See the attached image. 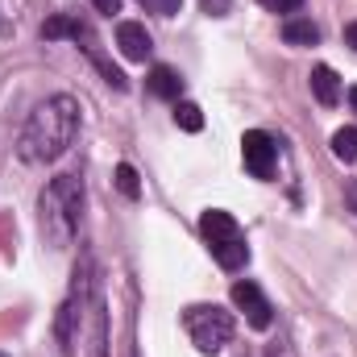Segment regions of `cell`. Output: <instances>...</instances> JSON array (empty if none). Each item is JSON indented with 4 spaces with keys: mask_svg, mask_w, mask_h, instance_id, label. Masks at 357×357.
Returning a JSON list of instances; mask_svg holds the SVG:
<instances>
[{
    "mask_svg": "<svg viewBox=\"0 0 357 357\" xmlns=\"http://www.w3.org/2000/svg\"><path fill=\"white\" fill-rule=\"evenodd\" d=\"M75 133H79V100L75 96H50L29 112L17 150L25 162H54L71 150Z\"/></svg>",
    "mask_w": 357,
    "mask_h": 357,
    "instance_id": "obj_1",
    "label": "cell"
},
{
    "mask_svg": "<svg viewBox=\"0 0 357 357\" xmlns=\"http://www.w3.org/2000/svg\"><path fill=\"white\" fill-rule=\"evenodd\" d=\"M79 212H84V183L75 175H59L46 183L38 199V225L50 250H67L79 233Z\"/></svg>",
    "mask_w": 357,
    "mask_h": 357,
    "instance_id": "obj_2",
    "label": "cell"
},
{
    "mask_svg": "<svg viewBox=\"0 0 357 357\" xmlns=\"http://www.w3.org/2000/svg\"><path fill=\"white\" fill-rule=\"evenodd\" d=\"M183 328L199 354H220L233 341V316L220 303H191L183 312Z\"/></svg>",
    "mask_w": 357,
    "mask_h": 357,
    "instance_id": "obj_3",
    "label": "cell"
},
{
    "mask_svg": "<svg viewBox=\"0 0 357 357\" xmlns=\"http://www.w3.org/2000/svg\"><path fill=\"white\" fill-rule=\"evenodd\" d=\"M274 154H278V146H274V137L262 133V129H250V133L241 137V158H245V171L254 178L274 175Z\"/></svg>",
    "mask_w": 357,
    "mask_h": 357,
    "instance_id": "obj_4",
    "label": "cell"
},
{
    "mask_svg": "<svg viewBox=\"0 0 357 357\" xmlns=\"http://www.w3.org/2000/svg\"><path fill=\"white\" fill-rule=\"evenodd\" d=\"M233 303L245 312V320L254 324V328H270L274 324V307H270V299L262 295V287L258 282H233Z\"/></svg>",
    "mask_w": 357,
    "mask_h": 357,
    "instance_id": "obj_5",
    "label": "cell"
},
{
    "mask_svg": "<svg viewBox=\"0 0 357 357\" xmlns=\"http://www.w3.org/2000/svg\"><path fill=\"white\" fill-rule=\"evenodd\" d=\"M116 46H121V54L129 63H146L150 50H154V42H150V33H146L142 21H121L116 25Z\"/></svg>",
    "mask_w": 357,
    "mask_h": 357,
    "instance_id": "obj_6",
    "label": "cell"
},
{
    "mask_svg": "<svg viewBox=\"0 0 357 357\" xmlns=\"http://www.w3.org/2000/svg\"><path fill=\"white\" fill-rule=\"evenodd\" d=\"M199 233L208 237V245H212V241H229V237H241L237 220H233L229 212H220V208H208V212L199 216Z\"/></svg>",
    "mask_w": 357,
    "mask_h": 357,
    "instance_id": "obj_7",
    "label": "cell"
},
{
    "mask_svg": "<svg viewBox=\"0 0 357 357\" xmlns=\"http://www.w3.org/2000/svg\"><path fill=\"white\" fill-rule=\"evenodd\" d=\"M282 38H287V46H316L320 42V25L312 17H287L282 21Z\"/></svg>",
    "mask_w": 357,
    "mask_h": 357,
    "instance_id": "obj_8",
    "label": "cell"
},
{
    "mask_svg": "<svg viewBox=\"0 0 357 357\" xmlns=\"http://www.w3.org/2000/svg\"><path fill=\"white\" fill-rule=\"evenodd\" d=\"M212 258L220 262L225 270H241L250 262V245L241 237H229V241H212Z\"/></svg>",
    "mask_w": 357,
    "mask_h": 357,
    "instance_id": "obj_9",
    "label": "cell"
},
{
    "mask_svg": "<svg viewBox=\"0 0 357 357\" xmlns=\"http://www.w3.org/2000/svg\"><path fill=\"white\" fill-rule=\"evenodd\" d=\"M312 96H316L324 108H333V104L341 100V79H337L333 67H316V71H312Z\"/></svg>",
    "mask_w": 357,
    "mask_h": 357,
    "instance_id": "obj_10",
    "label": "cell"
},
{
    "mask_svg": "<svg viewBox=\"0 0 357 357\" xmlns=\"http://www.w3.org/2000/svg\"><path fill=\"white\" fill-rule=\"evenodd\" d=\"M146 84H150V91H154L158 100H175V104H178V91H183V79H178V71H175V67H154Z\"/></svg>",
    "mask_w": 357,
    "mask_h": 357,
    "instance_id": "obj_11",
    "label": "cell"
},
{
    "mask_svg": "<svg viewBox=\"0 0 357 357\" xmlns=\"http://www.w3.org/2000/svg\"><path fill=\"white\" fill-rule=\"evenodd\" d=\"M79 25H84L79 17H71V13H59V17H50V21L42 25V38H46V42H59V38H75V33H79Z\"/></svg>",
    "mask_w": 357,
    "mask_h": 357,
    "instance_id": "obj_12",
    "label": "cell"
},
{
    "mask_svg": "<svg viewBox=\"0 0 357 357\" xmlns=\"http://www.w3.org/2000/svg\"><path fill=\"white\" fill-rule=\"evenodd\" d=\"M333 154H337L341 162H357V129L354 125H345V129L333 133Z\"/></svg>",
    "mask_w": 357,
    "mask_h": 357,
    "instance_id": "obj_13",
    "label": "cell"
},
{
    "mask_svg": "<svg viewBox=\"0 0 357 357\" xmlns=\"http://www.w3.org/2000/svg\"><path fill=\"white\" fill-rule=\"evenodd\" d=\"M175 125L178 129H187V133H199V129H204V112H199V104L178 100L175 104Z\"/></svg>",
    "mask_w": 357,
    "mask_h": 357,
    "instance_id": "obj_14",
    "label": "cell"
},
{
    "mask_svg": "<svg viewBox=\"0 0 357 357\" xmlns=\"http://www.w3.org/2000/svg\"><path fill=\"white\" fill-rule=\"evenodd\" d=\"M116 187H121V195H125V199H137V195H142L137 171H133L129 162H121V167H116Z\"/></svg>",
    "mask_w": 357,
    "mask_h": 357,
    "instance_id": "obj_15",
    "label": "cell"
},
{
    "mask_svg": "<svg viewBox=\"0 0 357 357\" xmlns=\"http://www.w3.org/2000/svg\"><path fill=\"white\" fill-rule=\"evenodd\" d=\"M178 4H183V0H142V8H146V13H158V17H175Z\"/></svg>",
    "mask_w": 357,
    "mask_h": 357,
    "instance_id": "obj_16",
    "label": "cell"
},
{
    "mask_svg": "<svg viewBox=\"0 0 357 357\" xmlns=\"http://www.w3.org/2000/svg\"><path fill=\"white\" fill-rule=\"evenodd\" d=\"M262 8H270V13H299V4L303 0H258Z\"/></svg>",
    "mask_w": 357,
    "mask_h": 357,
    "instance_id": "obj_17",
    "label": "cell"
},
{
    "mask_svg": "<svg viewBox=\"0 0 357 357\" xmlns=\"http://www.w3.org/2000/svg\"><path fill=\"white\" fill-rule=\"evenodd\" d=\"M229 4H233V0H199V8H204L208 17H225V13H229Z\"/></svg>",
    "mask_w": 357,
    "mask_h": 357,
    "instance_id": "obj_18",
    "label": "cell"
},
{
    "mask_svg": "<svg viewBox=\"0 0 357 357\" xmlns=\"http://www.w3.org/2000/svg\"><path fill=\"white\" fill-rule=\"evenodd\" d=\"M91 8H96V13H108V17H112V13H121V0H91Z\"/></svg>",
    "mask_w": 357,
    "mask_h": 357,
    "instance_id": "obj_19",
    "label": "cell"
},
{
    "mask_svg": "<svg viewBox=\"0 0 357 357\" xmlns=\"http://www.w3.org/2000/svg\"><path fill=\"white\" fill-rule=\"evenodd\" d=\"M345 204H349V212H357V178H349V187H345Z\"/></svg>",
    "mask_w": 357,
    "mask_h": 357,
    "instance_id": "obj_20",
    "label": "cell"
},
{
    "mask_svg": "<svg viewBox=\"0 0 357 357\" xmlns=\"http://www.w3.org/2000/svg\"><path fill=\"white\" fill-rule=\"evenodd\" d=\"M345 42L357 50V21H349V25H345Z\"/></svg>",
    "mask_w": 357,
    "mask_h": 357,
    "instance_id": "obj_21",
    "label": "cell"
},
{
    "mask_svg": "<svg viewBox=\"0 0 357 357\" xmlns=\"http://www.w3.org/2000/svg\"><path fill=\"white\" fill-rule=\"evenodd\" d=\"M349 108L357 112V88H349Z\"/></svg>",
    "mask_w": 357,
    "mask_h": 357,
    "instance_id": "obj_22",
    "label": "cell"
},
{
    "mask_svg": "<svg viewBox=\"0 0 357 357\" xmlns=\"http://www.w3.org/2000/svg\"><path fill=\"white\" fill-rule=\"evenodd\" d=\"M0 357H4V354H0Z\"/></svg>",
    "mask_w": 357,
    "mask_h": 357,
    "instance_id": "obj_23",
    "label": "cell"
}]
</instances>
